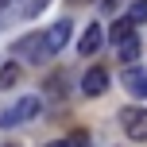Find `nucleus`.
<instances>
[{
	"mask_svg": "<svg viewBox=\"0 0 147 147\" xmlns=\"http://www.w3.org/2000/svg\"><path fill=\"white\" fill-rule=\"evenodd\" d=\"M43 112V101L39 97H20L12 109H0V128H12V124H27L31 116Z\"/></svg>",
	"mask_w": 147,
	"mask_h": 147,
	"instance_id": "f257e3e1",
	"label": "nucleus"
},
{
	"mask_svg": "<svg viewBox=\"0 0 147 147\" xmlns=\"http://www.w3.org/2000/svg\"><path fill=\"white\" fill-rule=\"evenodd\" d=\"M12 54H16L20 62H35V66L51 62V58H47V51H43V31H35V35H23L20 43L12 47Z\"/></svg>",
	"mask_w": 147,
	"mask_h": 147,
	"instance_id": "f03ea898",
	"label": "nucleus"
},
{
	"mask_svg": "<svg viewBox=\"0 0 147 147\" xmlns=\"http://www.w3.org/2000/svg\"><path fill=\"white\" fill-rule=\"evenodd\" d=\"M120 124H124V136L136 143L147 140V109H120Z\"/></svg>",
	"mask_w": 147,
	"mask_h": 147,
	"instance_id": "7ed1b4c3",
	"label": "nucleus"
},
{
	"mask_svg": "<svg viewBox=\"0 0 147 147\" xmlns=\"http://www.w3.org/2000/svg\"><path fill=\"white\" fill-rule=\"evenodd\" d=\"M66 43H70V20H58V23H51V27L43 31V51H47V58H54Z\"/></svg>",
	"mask_w": 147,
	"mask_h": 147,
	"instance_id": "20e7f679",
	"label": "nucleus"
},
{
	"mask_svg": "<svg viewBox=\"0 0 147 147\" xmlns=\"http://www.w3.org/2000/svg\"><path fill=\"white\" fill-rule=\"evenodd\" d=\"M101 43H105V27H101V23H89V27L81 31V39H78V54L89 58V54L101 51Z\"/></svg>",
	"mask_w": 147,
	"mask_h": 147,
	"instance_id": "39448f33",
	"label": "nucleus"
},
{
	"mask_svg": "<svg viewBox=\"0 0 147 147\" xmlns=\"http://www.w3.org/2000/svg\"><path fill=\"white\" fill-rule=\"evenodd\" d=\"M105 89H109V74H105V66L85 70V78H81V93H85V97H101Z\"/></svg>",
	"mask_w": 147,
	"mask_h": 147,
	"instance_id": "423d86ee",
	"label": "nucleus"
},
{
	"mask_svg": "<svg viewBox=\"0 0 147 147\" xmlns=\"http://www.w3.org/2000/svg\"><path fill=\"white\" fill-rule=\"evenodd\" d=\"M124 89L136 97H147V70L140 66H124Z\"/></svg>",
	"mask_w": 147,
	"mask_h": 147,
	"instance_id": "0eeeda50",
	"label": "nucleus"
},
{
	"mask_svg": "<svg viewBox=\"0 0 147 147\" xmlns=\"http://www.w3.org/2000/svg\"><path fill=\"white\" fill-rule=\"evenodd\" d=\"M140 51H143V47H140V35H128L124 43L116 47V54H120V62H128V66H132V62H140Z\"/></svg>",
	"mask_w": 147,
	"mask_h": 147,
	"instance_id": "6e6552de",
	"label": "nucleus"
},
{
	"mask_svg": "<svg viewBox=\"0 0 147 147\" xmlns=\"http://www.w3.org/2000/svg\"><path fill=\"white\" fill-rule=\"evenodd\" d=\"M128 35H136V23L128 20V16H124V20H116V23L109 27V43H112V47H120Z\"/></svg>",
	"mask_w": 147,
	"mask_h": 147,
	"instance_id": "1a4fd4ad",
	"label": "nucleus"
},
{
	"mask_svg": "<svg viewBox=\"0 0 147 147\" xmlns=\"http://www.w3.org/2000/svg\"><path fill=\"white\" fill-rule=\"evenodd\" d=\"M16 81H20V66H16V62H4V66H0V89H12Z\"/></svg>",
	"mask_w": 147,
	"mask_h": 147,
	"instance_id": "9d476101",
	"label": "nucleus"
},
{
	"mask_svg": "<svg viewBox=\"0 0 147 147\" xmlns=\"http://www.w3.org/2000/svg\"><path fill=\"white\" fill-rule=\"evenodd\" d=\"M128 20L140 27V23H147V0H132V8H128Z\"/></svg>",
	"mask_w": 147,
	"mask_h": 147,
	"instance_id": "9b49d317",
	"label": "nucleus"
},
{
	"mask_svg": "<svg viewBox=\"0 0 147 147\" xmlns=\"http://www.w3.org/2000/svg\"><path fill=\"white\" fill-rule=\"evenodd\" d=\"M101 8H105V12H112V8H116V0H101Z\"/></svg>",
	"mask_w": 147,
	"mask_h": 147,
	"instance_id": "f8f14e48",
	"label": "nucleus"
},
{
	"mask_svg": "<svg viewBox=\"0 0 147 147\" xmlns=\"http://www.w3.org/2000/svg\"><path fill=\"white\" fill-rule=\"evenodd\" d=\"M47 147H74V143H66V140H54V143H47Z\"/></svg>",
	"mask_w": 147,
	"mask_h": 147,
	"instance_id": "ddd939ff",
	"label": "nucleus"
},
{
	"mask_svg": "<svg viewBox=\"0 0 147 147\" xmlns=\"http://www.w3.org/2000/svg\"><path fill=\"white\" fill-rule=\"evenodd\" d=\"M4 4H8V0H0V8H4Z\"/></svg>",
	"mask_w": 147,
	"mask_h": 147,
	"instance_id": "4468645a",
	"label": "nucleus"
},
{
	"mask_svg": "<svg viewBox=\"0 0 147 147\" xmlns=\"http://www.w3.org/2000/svg\"><path fill=\"white\" fill-rule=\"evenodd\" d=\"M74 4H81V0H74Z\"/></svg>",
	"mask_w": 147,
	"mask_h": 147,
	"instance_id": "2eb2a0df",
	"label": "nucleus"
}]
</instances>
